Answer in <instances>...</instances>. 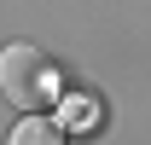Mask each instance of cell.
<instances>
[{"instance_id": "cell-1", "label": "cell", "mask_w": 151, "mask_h": 145, "mask_svg": "<svg viewBox=\"0 0 151 145\" xmlns=\"http://www.w3.org/2000/svg\"><path fill=\"white\" fill-rule=\"evenodd\" d=\"M0 93H6L23 116H41V105L52 99V70H47L41 47L12 41V47L0 52Z\"/></svg>"}, {"instance_id": "cell-2", "label": "cell", "mask_w": 151, "mask_h": 145, "mask_svg": "<svg viewBox=\"0 0 151 145\" xmlns=\"http://www.w3.org/2000/svg\"><path fill=\"white\" fill-rule=\"evenodd\" d=\"M6 145H64V128L47 122V116H23L18 128H12V139Z\"/></svg>"}]
</instances>
